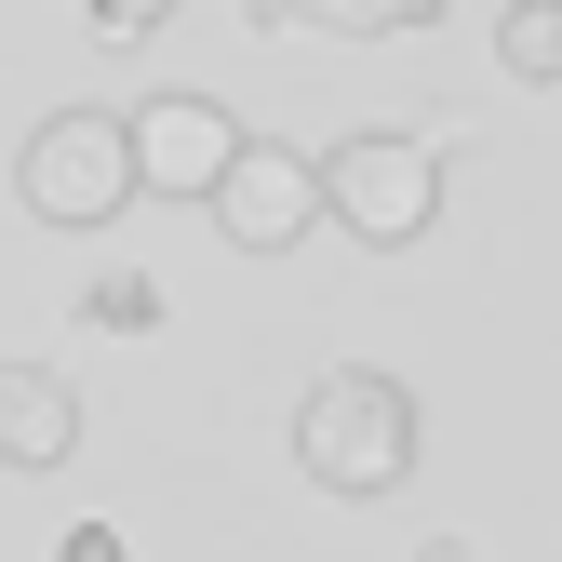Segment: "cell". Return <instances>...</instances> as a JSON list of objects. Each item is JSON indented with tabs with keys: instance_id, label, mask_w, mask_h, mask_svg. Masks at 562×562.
Wrapping results in <instances>:
<instances>
[{
	"instance_id": "obj_11",
	"label": "cell",
	"mask_w": 562,
	"mask_h": 562,
	"mask_svg": "<svg viewBox=\"0 0 562 562\" xmlns=\"http://www.w3.org/2000/svg\"><path fill=\"white\" fill-rule=\"evenodd\" d=\"M67 562H121V522H67Z\"/></svg>"
},
{
	"instance_id": "obj_8",
	"label": "cell",
	"mask_w": 562,
	"mask_h": 562,
	"mask_svg": "<svg viewBox=\"0 0 562 562\" xmlns=\"http://www.w3.org/2000/svg\"><path fill=\"white\" fill-rule=\"evenodd\" d=\"M496 67L509 81H562V0H509L496 14Z\"/></svg>"
},
{
	"instance_id": "obj_10",
	"label": "cell",
	"mask_w": 562,
	"mask_h": 562,
	"mask_svg": "<svg viewBox=\"0 0 562 562\" xmlns=\"http://www.w3.org/2000/svg\"><path fill=\"white\" fill-rule=\"evenodd\" d=\"M81 14H94L108 41H148V27H175V0H81Z\"/></svg>"
},
{
	"instance_id": "obj_1",
	"label": "cell",
	"mask_w": 562,
	"mask_h": 562,
	"mask_svg": "<svg viewBox=\"0 0 562 562\" xmlns=\"http://www.w3.org/2000/svg\"><path fill=\"white\" fill-rule=\"evenodd\" d=\"M295 469L322 496H389L415 469V389L375 375V362H335L308 402H295Z\"/></svg>"
},
{
	"instance_id": "obj_6",
	"label": "cell",
	"mask_w": 562,
	"mask_h": 562,
	"mask_svg": "<svg viewBox=\"0 0 562 562\" xmlns=\"http://www.w3.org/2000/svg\"><path fill=\"white\" fill-rule=\"evenodd\" d=\"M81 442V389L54 362H0V469H67Z\"/></svg>"
},
{
	"instance_id": "obj_4",
	"label": "cell",
	"mask_w": 562,
	"mask_h": 562,
	"mask_svg": "<svg viewBox=\"0 0 562 562\" xmlns=\"http://www.w3.org/2000/svg\"><path fill=\"white\" fill-rule=\"evenodd\" d=\"M215 228H228L241 255H295V241L322 228V161L255 148V134H241V161L215 175Z\"/></svg>"
},
{
	"instance_id": "obj_9",
	"label": "cell",
	"mask_w": 562,
	"mask_h": 562,
	"mask_svg": "<svg viewBox=\"0 0 562 562\" xmlns=\"http://www.w3.org/2000/svg\"><path fill=\"white\" fill-rule=\"evenodd\" d=\"M94 322H108V335H148V322H161V281H148V268H108V281H94Z\"/></svg>"
},
{
	"instance_id": "obj_5",
	"label": "cell",
	"mask_w": 562,
	"mask_h": 562,
	"mask_svg": "<svg viewBox=\"0 0 562 562\" xmlns=\"http://www.w3.org/2000/svg\"><path fill=\"white\" fill-rule=\"evenodd\" d=\"M121 134H134V188H175V201H215V175L241 161V121L215 94H148Z\"/></svg>"
},
{
	"instance_id": "obj_12",
	"label": "cell",
	"mask_w": 562,
	"mask_h": 562,
	"mask_svg": "<svg viewBox=\"0 0 562 562\" xmlns=\"http://www.w3.org/2000/svg\"><path fill=\"white\" fill-rule=\"evenodd\" d=\"M415 562H469V536H429V549H415Z\"/></svg>"
},
{
	"instance_id": "obj_7",
	"label": "cell",
	"mask_w": 562,
	"mask_h": 562,
	"mask_svg": "<svg viewBox=\"0 0 562 562\" xmlns=\"http://www.w3.org/2000/svg\"><path fill=\"white\" fill-rule=\"evenodd\" d=\"M442 0H255V27H322V41H389V27H429Z\"/></svg>"
},
{
	"instance_id": "obj_3",
	"label": "cell",
	"mask_w": 562,
	"mask_h": 562,
	"mask_svg": "<svg viewBox=\"0 0 562 562\" xmlns=\"http://www.w3.org/2000/svg\"><path fill=\"white\" fill-rule=\"evenodd\" d=\"M322 215L348 241H429L442 215V161H429V134H348V148H322Z\"/></svg>"
},
{
	"instance_id": "obj_2",
	"label": "cell",
	"mask_w": 562,
	"mask_h": 562,
	"mask_svg": "<svg viewBox=\"0 0 562 562\" xmlns=\"http://www.w3.org/2000/svg\"><path fill=\"white\" fill-rule=\"evenodd\" d=\"M14 201H27L41 228H108L121 201H134V134L108 108H54L27 134V161H14Z\"/></svg>"
}]
</instances>
